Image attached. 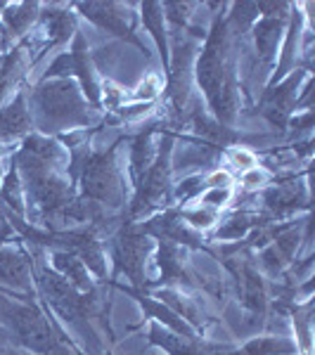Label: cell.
<instances>
[{
	"mask_svg": "<svg viewBox=\"0 0 315 355\" xmlns=\"http://www.w3.org/2000/svg\"><path fill=\"white\" fill-rule=\"evenodd\" d=\"M38 125L43 130L69 128V125H85L90 121L85 112V102L78 95L76 85L71 81H45L33 93Z\"/></svg>",
	"mask_w": 315,
	"mask_h": 355,
	"instance_id": "6da1fadb",
	"label": "cell"
},
{
	"mask_svg": "<svg viewBox=\"0 0 315 355\" xmlns=\"http://www.w3.org/2000/svg\"><path fill=\"white\" fill-rule=\"evenodd\" d=\"M0 320L8 324V329L17 336V341L24 343L28 351L38 355H65V348L55 339L48 320L33 306L0 296Z\"/></svg>",
	"mask_w": 315,
	"mask_h": 355,
	"instance_id": "7a4b0ae2",
	"label": "cell"
},
{
	"mask_svg": "<svg viewBox=\"0 0 315 355\" xmlns=\"http://www.w3.org/2000/svg\"><path fill=\"white\" fill-rule=\"evenodd\" d=\"M81 190L88 199L107 206H119L124 199L121 178L114 164V147L110 152L88 154L81 164Z\"/></svg>",
	"mask_w": 315,
	"mask_h": 355,
	"instance_id": "3957f363",
	"label": "cell"
},
{
	"mask_svg": "<svg viewBox=\"0 0 315 355\" xmlns=\"http://www.w3.org/2000/svg\"><path fill=\"white\" fill-rule=\"evenodd\" d=\"M152 251V242L145 232L128 230L121 232L114 242V261L117 270L128 275L135 287H145V259Z\"/></svg>",
	"mask_w": 315,
	"mask_h": 355,
	"instance_id": "277c9868",
	"label": "cell"
},
{
	"mask_svg": "<svg viewBox=\"0 0 315 355\" xmlns=\"http://www.w3.org/2000/svg\"><path fill=\"white\" fill-rule=\"evenodd\" d=\"M164 150L157 152V159H154L152 168L147 171V175L142 178V182L137 185V197L133 202V214H142V211L152 209V206L162 204L166 199V192H169V157H171V137L164 140Z\"/></svg>",
	"mask_w": 315,
	"mask_h": 355,
	"instance_id": "5b68a950",
	"label": "cell"
},
{
	"mask_svg": "<svg viewBox=\"0 0 315 355\" xmlns=\"http://www.w3.org/2000/svg\"><path fill=\"white\" fill-rule=\"evenodd\" d=\"M38 289L45 296V301L55 308L57 313H62L67 320H76L81 318L88 308L85 296H81V291H76L65 277H60L55 270H41L38 272Z\"/></svg>",
	"mask_w": 315,
	"mask_h": 355,
	"instance_id": "8992f818",
	"label": "cell"
},
{
	"mask_svg": "<svg viewBox=\"0 0 315 355\" xmlns=\"http://www.w3.org/2000/svg\"><path fill=\"white\" fill-rule=\"evenodd\" d=\"M67 73H76L83 83V93L88 95V100L97 105L100 102V93H97V83L90 73V64H88V50H85V41L83 36H76V43H74L71 53H65L60 55L57 60L53 62V67L48 69L45 73V81L50 78H57V76H67Z\"/></svg>",
	"mask_w": 315,
	"mask_h": 355,
	"instance_id": "52a82bcc",
	"label": "cell"
},
{
	"mask_svg": "<svg viewBox=\"0 0 315 355\" xmlns=\"http://www.w3.org/2000/svg\"><path fill=\"white\" fill-rule=\"evenodd\" d=\"M306 76V71H294L289 78H284L278 88H271L266 95H263V114L273 125L278 128H284L287 125V119L294 105H299V97H296V88H299L301 78Z\"/></svg>",
	"mask_w": 315,
	"mask_h": 355,
	"instance_id": "ba28073f",
	"label": "cell"
},
{
	"mask_svg": "<svg viewBox=\"0 0 315 355\" xmlns=\"http://www.w3.org/2000/svg\"><path fill=\"white\" fill-rule=\"evenodd\" d=\"M78 10L83 17H88L90 21H95L97 26L107 28L110 33H117L121 38H128L130 43H135L137 48H142V43L135 38L133 28L128 24V17H126L124 5L119 3H81Z\"/></svg>",
	"mask_w": 315,
	"mask_h": 355,
	"instance_id": "9c48e42d",
	"label": "cell"
},
{
	"mask_svg": "<svg viewBox=\"0 0 315 355\" xmlns=\"http://www.w3.org/2000/svg\"><path fill=\"white\" fill-rule=\"evenodd\" d=\"M263 204L275 218H282L287 214H294L299 209H308V194L301 182H280L263 194Z\"/></svg>",
	"mask_w": 315,
	"mask_h": 355,
	"instance_id": "30bf717a",
	"label": "cell"
},
{
	"mask_svg": "<svg viewBox=\"0 0 315 355\" xmlns=\"http://www.w3.org/2000/svg\"><path fill=\"white\" fill-rule=\"evenodd\" d=\"M296 249H299V232L284 227V230L280 232L271 244H266V249H263V254L259 259L261 268L271 275H278L284 266H289L291 263Z\"/></svg>",
	"mask_w": 315,
	"mask_h": 355,
	"instance_id": "8fae6325",
	"label": "cell"
},
{
	"mask_svg": "<svg viewBox=\"0 0 315 355\" xmlns=\"http://www.w3.org/2000/svg\"><path fill=\"white\" fill-rule=\"evenodd\" d=\"M50 259H53L55 272L60 275V277H65L74 289L76 291H93V282H90L88 268H85V263L78 259L76 254L65 251V249H55Z\"/></svg>",
	"mask_w": 315,
	"mask_h": 355,
	"instance_id": "7c38bea8",
	"label": "cell"
},
{
	"mask_svg": "<svg viewBox=\"0 0 315 355\" xmlns=\"http://www.w3.org/2000/svg\"><path fill=\"white\" fill-rule=\"evenodd\" d=\"M0 279L12 284V287L24 289L31 282V263L19 251L10 249V246H0Z\"/></svg>",
	"mask_w": 315,
	"mask_h": 355,
	"instance_id": "4fadbf2b",
	"label": "cell"
},
{
	"mask_svg": "<svg viewBox=\"0 0 315 355\" xmlns=\"http://www.w3.org/2000/svg\"><path fill=\"white\" fill-rule=\"evenodd\" d=\"M150 341L157 343L159 348H164L169 355H209L206 348L199 346L194 339H187V336H180L176 331L159 327L157 322L150 327Z\"/></svg>",
	"mask_w": 315,
	"mask_h": 355,
	"instance_id": "5bb4252c",
	"label": "cell"
},
{
	"mask_svg": "<svg viewBox=\"0 0 315 355\" xmlns=\"http://www.w3.org/2000/svg\"><path fill=\"white\" fill-rule=\"evenodd\" d=\"M284 19L282 17H263L259 24H254V43L261 60L271 62L278 53L280 38H282Z\"/></svg>",
	"mask_w": 315,
	"mask_h": 355,
	"instance_id": "9a60e30c",
	"label": "cell"
},
{
	"mask_svg": "<svg viewBox=\"0 0 315 355\" xmlns=\"http://www.w3.org/2000/svg\"><path fill=\"white\" fill-rule=\"evenodd\" d=\"M28 128H31V114L26 110L24 97H17L12 105L0 110V140H12Z\"/></svg>",
	"mask_w": 315,
	"mask_h": 355,
	"instance_id": "2e32d148",
	"label": "cell"
},
{
	"mask_svg": "<svg viewBox=\"0 0 315 355\" xmlns=\"http://www.w3.org/2000/svg\"><path fill=\"white\" fill-rule=\"evenodd\" d=\"M296 351L299 346L289 336H256L232 355H294Z\"/></svg>",
	"mask_w": 315,
	"mask_h": 355,
	"instance_id": "e0dca14e",
	"label": "cell"
},
{
	"mask_svg": "<svg viewBox=\"0 0 315 355\" xmlns=\"http://www.w3.org/2000/svg\"><path fill=\"white\" fill-rule=\"evenodd\" d=\"M154 159H157V150L152 145V133H142L130 147V175H133L135 187L142 182L147 171L152 168Z\"/></svg>",
	"mask_w": 315,
	"mask_h": 355,
	"instance_id": "ac0fdd59",
	"label": "cell"
},
{
	"mask_svg": "<svg viewBox=\"0 0 315 355\" xmlns=\"http://www.w3.org/2000/svg\"><path fill=\"white\" fill-rule=\"evenodd\" d=\"M162 246H159V268H162V279L166 282H187V272L182 268V246L166 242V239H159Z\"/></svg>",
	"mask_w": 315,
	"mask_h": 355,
	"instance_id": "d6986e66",
	"label": "cell"
},
{
	"mask_svg": "<svg viewBox=\"0 0 315 355\" xmlns=\"http://www.w3.org/2000/svg\"><path fill=\"white\" fill-rule=\"evenodd\" d=\"M239 277H242V296H244L247 308H251L254 313H263L266 311L268 296H266V284H263L261 275L256 272L249 263H244Z\"/></svg>",
	"mask_w": 315,
	"mask_h": 355,
	"instance_id": "ffe728a7",
	"label": "cell"
},
{
	"mask_svg": "<svg viewBox=\"0 0 315 355\" xmlns=\"http://www.w3.org/2000/svg\"><path fill=\"white\" fill-rule=\"evenodd\" d=\"M142 21H145L147 31L152 33V38L157 41L159 50H162L164 64L169 67V43H166V31H164V8H162V3H145V5H142Z\"/></svg>",
	"mask_w": 315,
	"mask_h": 355,
	"instance_id": "44dd1931",
	"label": "cell"
},
{
	"mask_svg": "<svg viewBox=\"0 0 315 355\" xmlns=\"http://www.w3.org/2000/svg\"><path fill=\"white\" fill-rule=\"evenodd\" d=\"M261 218H254V216H247V214H237L232 216L228 223H223V227L216 232L219 239H239V237H247V234L254 230V227L261 225Z\"/></svg>",
	"mask_w": 315,
	"mask_h": 355,
	"instance_id": "7402d4cb",
	"label": "cell"
},
{
	"mask_svg": "<svg viewBox=\"0 0 315 355\" xmlns=\"http://www.w3.org/2000/svg\"><path fill=\"white\" fill-rule=\"evenodd\" d=\"M5 24H8L10 31L15 33V36H19L24 28L31 24L33 17H36V5H12V8L5 10Z\"/></svg>",
	"mask_w": 315,
	"mask_h": 355,
	"instance_id": "603a6c76",
	"label": "cell"
},
{
	"mask_svg": "<svg viewBox=\"0 0 315 355\" xmlns=\"http://www.w3.org/2000/svg\"><path fill=\"white\" fill-rule=\"evenodd\" d=\"M178 218L190 225L194 232L197 230H209L211 225L216 223V211L206 209V206H199V209H187V211H176Z\"/></svg>",
	"mask_w": 315,
	"mask_h": 355,
	"instance_id": "cb8c5ba5",
	"label": "cell"
},
{
	"mask_svg": "<svg viewBox=\"0 0 315 355\" xmlns=\"http://www.w3.org/2000/svg\"><path fill=\"white\" fill-rule=\"evenodd\" d=\"M45 19H48V28L50 33L57 38V41H67L69 36H71V28H74V17L69 12H57V10H50L48 15H45Z\"/></svg>",
	"mask_w": 315,
	"mask_h": 355,
	"instance_id": "d4e9b609",
	"label": "cell"
},
{
	"mask_svg": "<svg viewBox=\"0 0 315 355\" xmlns=\"http://www.w3.org/2000/svg\"><path fill=\"white\" fill-rule=\"evenodd\" d=\"M164 8V17L171 21V24H176V26H180V24H185L187 21V12H190V8H192V3H164L162 5Z\"/></svg>",
	"mask_w": 315,
	"mask_h": 355,
	"instance_id": "484cf974",
	"label": "cell"
},
{
	"mask_svg": "<svg viewBox=\"0 0 315 355\" xmlns=\"http://www.w3.org/2000/svg\"><path fill=\"white\" fill-rule=\"evenodd\" d=\"M202 190H206L204 187V178L197 175V178H187V180H182L178 187H176V197L180 199V202H187L190 197H194V194H202Z\"/></svg>",
	"mask_w": 315,
	"mask_h": 355,
	"instance_id": "4316f807",
	"label": "cell"
},
{
	"mask_svg": "<svg viewBox=\"0 0 315 355\" xmlns=\"http://www.w3.org/2000/svg\"><path fill=\"white\" fill-rule=\"evenodd\" d=\"M232 197V190H206L202 194V206H206V209L216 211V209H223L228 202H230Z\"/></svg>",
	"mask_w": 315,
	"mask_h": 355,
	"instance_id": "83f0119b",
	"label": "cell"
},
{
	"mask_svg": "<svg viewBox=\"0 0 315 355\" xmlns=\"http://www.w3.org/2000/svg\"><path fill=\"white\" fill-rule=\"evenodd\" d=\"M228 159H230L232 166H237V168L242 171H249L256 166V154H251L249 150H244V147H235V150L228 152Z\"/></svg>",
	"mask_w": 315,
	"mask_h": 355,
	"instance_id": "f1b7e54d",
	"label": "cell"
},
{
	"mask_svg": "<svg viewBox=\"0 0 315 355\" xmlns=\"http://www.w3.org/2000/svg\"><path fill=\"white\" fill-rule=\"evenodd\" d=\"M232 185V175L228 171H214L204 178V187L206 190H230Z\"/></svg>",
	"mask_w": 315,
	"mask_h": 355,
	"instance_id": "f546056e",
	"label": "cell"
},
{
	"mask_svg": "<svg viewBox=\"0 0 315 355\" xmlns=\"http://www.w3.org/2000/svg\"><path fill=\"white\" fill-rule=\"evenodd\" d=\"M268 178H271V173H268V171H263V168H259V166H254V168L244 171L242 185L247 187V190H256V187H263V185H266Z\"/></svg>",
	"mask_w": 315,
	"mask_h": 355,
	"instance_id": "4dcf8cb0",
	"label": "cell"
},
{
	"mask_svg": "<svg viewBox=\"0 0 315 355\" xmlns=\"http://www.w3.org/2000/svg\"><path fill=\"white\" fill-rule=\"evenodd\" d=\"M159 93V81L154 76H147V81H142L135 90V100H152Z\"/></svg>",
	"mask_w": 315,
	"mask_h": 355,
	"instance_id": "1f68e13d",
	"label": "cell"
}]
</instances>
